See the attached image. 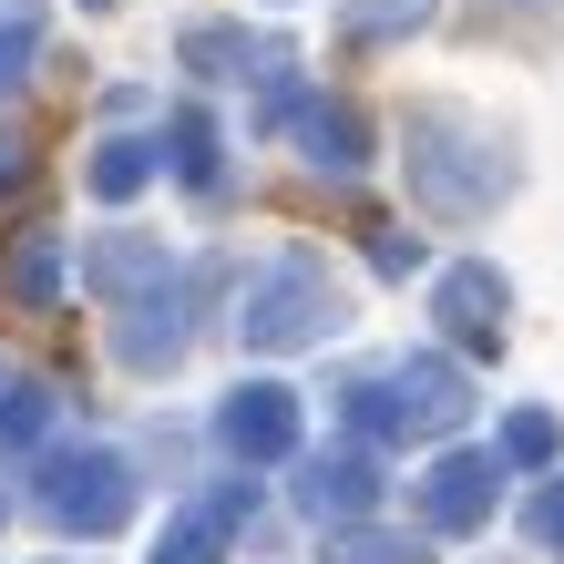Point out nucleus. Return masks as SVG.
<instances>
[{"label": "nucleus", "instance_id": "2", "mask_svg": "<svg viewBox=\"0 0 564 564\" xmlns=\"http://www.w3.org/2000/svg\"><path fill=\"white\" fill-rule=\"evenodd\" d=\"M226 431H237L247 452H278V442H288V401H278V390H247V401L226 411Z\"/></svg>", "mask_w": 564, "mask_h": 564}, {"label": "nucleus", "instance_id": "3", "mask_svg": "<svg viewBox=\"0 0 564 564\" xmlns=\"http://www.w3.org/2000/svg\"><path fill=\"white\" fill-rule=\"evenodd\" d=\"M411 21H431V0H359L349 11V31H370V42L380 31H411Z\"/></svg>", "mask_w": 564, "mask_h": 564}, {"label": "nucleus", "instance_id": "5", "mask_svg": "<svg viewBox=\"0 0 564 564\" xmlns=\"http://www.w3.org/2000/svg\"><path fill=\"white\" fill-rule=\"evenodd\" d=\"M21 52H31V42H21V31H0V83H11V73H21Z\"/></svg>", "mask_w": 564, "mask_h": 564}, {"label": "nucleus", "instance_id": "1", "mask_svg": "<svg viewBox=\"0 0 564 564\" xmlns=\"http://www.w3.org/2000/svg\"><path fill=\"white\" fill-rule=\"evenodd\" d=\"M318 318H339V297H328L308 268H288L268 297H257V308H247V328H257V339H308V328Z\"/></svg>", "mask_w": 564, "mask_h": 564}, {"label": "nucleus", "instance_id": "4", "mask_svg": "<svg viewBox=\"0 0 564 564\" xmlns=\"http://www.w3.org/2000/svg\"><path fill=\"white\" fill-rule=\"evenodd\" d=\"M93 185H104V195H123V185H144V154H134V144H113V154H104V175H93Z\"/></svg>", "mask_w": 564, "mask_h": 564}]
</instances>
